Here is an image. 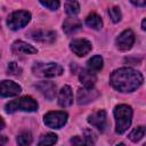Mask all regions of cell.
<instances>
[{
    "label": "cell",
    "instance_id": "1",
    "mask_svg": "<svg viewBox=\"0 0 146 146\" xmlns=\"http://www.w3.org/2000/svg\"><path fill=\"white\" fill-rule=\"evenodd\" d=\"M144 82L140 72L131 67H121L112 72L110 76L111 86L119 92H132Z\"/></svg>",
    "mask_w": 146,
    "mask_h": 146
},
{
    "label": "cell",
    "instance_id": "2",
    "mask_svg": "<svg viewBox=\"0 0 146 146\" xmlns=\"http://www.w3.org/2000/svg\"><path fill=\"white\" fill-rule=\"evenodd\" d=\"M114 117H115V131L119 135L124 133L132 121V108L129 105L121 104L114 108Z\"/></svg>",
    "mask_w": 146,
    "mask_h": 146
},
{
    "label": "cell",
    "instance_id": "3",
    "mask_svg": "<svg viewBox=\"0 0 146 146\" xmlns=\"http://www.w3.org/2000/svg\"><path fill=\"white\" fill-rule=\"evenodd\" d=\"M5 110L7 113H15L17 111L34 112L38 110V103L31 96H23L7 103L5 105Z\"/></svg>",
    "mask_w": 146,
    "mask_h": 146
},
{
    "label": "cell",
    "instance_id": "4",
    "mask_svg": "<svg viewBox=\"0 0 146 146\" xmlns=\"http://www.w3.org/2000/svg\"><path fill=\"white\" fill-rule=\"evenodd\" d=\"M34 75L41 78H55L63 73V67L57 63H35L32 67Z\"/></svg>",
    "mask_w": 146,
    "mask_h": 146
},
{
    "label": "cell",
    "instance_id": "5",
    "mask_svg": "<svg viewBox=\"0 0 146 146\" xmlns=\"http://www.w3.org/2000/svg\"><path fill=\"white\" fill-rule=\"evenodd\" d=\"M31 21V13L27 10H17L11 13L7 18V25L10 30H19L29 24Z\"/></svg>",
    "mask_w": 146,
    "mask_h": 146
},
{
    "label": "cell",
    "instance_id": "6",
    "mask_svg": "<svg viewBox=\"0 0 146 146\" xmlns=\"http://www.w3.org/2000/svg\"><path fill=\"white\" fill-rule=\"evenodd\" d=\"M67 117H68V115L64 111L48 112L43 116V122L47 127H49L51 129H60L67 122Z\"/></svg>",
    "mask_w": 146,
    "mask_h": 146
},
{
    "label": "cell",
    "instance_id": "7",
    "mask_svg": "<svg viewBox=\"0 0 146 146\" xmlns=\"http://www.w3.org/2000/svg\"><path fill=\"white\" fill-rule=\"evenodd\" d=\"M135 43V33L131 30H124L119 34V36L115 40L116 48L121 51H127L132 48Z\"/></svg>",
    "mask_w": 146,
    "mask_h": 146
},
{
    "label": "cell",
    "instance_id": "8",
    "mask_svg": "<svg viewBox=\"0 0 146 146\" xmlns=\"http://www.w3.org/2000/svg\"><path fill=\"white\" fill-rule=\"evenodd\" d=\"M70 49L72 50L73 54H75L79 57H83L86 55H88L91 49H92V44L89 40L87 39H75L73 41H71L70 43Z\"/></svg>",
    "mask_w": 146,
    "mask_h": 146
},
{
    "label": "cell",
    "instance_id": "9",
    "mask_svg": "<svg viewBox=\"0 0 146 146\" xmlns=\"http://www.w3.org/2000/svg\"><path fill=\"white\" fill-rule=\"evenodd\" d=\"M88 122L98 129L100 132H104L107 128V115L104 110H99L88 116Z\"/></svg>",
    "mask_w": 146,
    "mask_h": 146
},
{
    "label": "cell",
    "instance_id": "10",
    "mask_svg": "<svg viewBox=\"0 0 146 146\" xmlns=\"http://www.w3.org/2000/svg\"><path fill=\"white\" fill-rule=\"evenodd\" d=\"M99 97V91L95 88H80L76 94V100L79 105H86L94 102Z\"/></svg>",
    "mask_w": 146,
    "mask_h": 146
},
{
    "label": "cell",
    "instance_id": "11",
    "mask_svg": "<svg viewBox=\"0 0 146 146\" xmlns=\"http://www.w3.org/2000/svg\"><path fill=\"white\" fill-rule=\"evenodd\" d=\"M29 35L34 41L42 42V43H52L56 40V32H54V31L36 30V31L30 32Z\"/></svg>",
    "mask_w": 146,
    "mask_h": 146
},
{
    "label": "cell",
    "instance_id": "12",
    "mask_svg": "<svg viewBox=\"0 0 146 146\" xmlns=\"http://www.w3.org/2000/svg\"><path fill=\"white\" fill-rule=\"evenodd\" d=\"M22 92V87L14 81H1V97H14Z\"/></svg>",
    "mask_w": 146,
    "mask_h": 146
},
{
    "label": "cell",
    "instance_id": "13",
    "mask_svg": "<svg viewBox=\"0 0 146 146\" xmlns=\"http://www.w3.org/2000/svg\"><path fill=\"white\" fill-rule=\"evenodd\" d=\"M34 87L48 100H52L55 98V96H56V86L51 81H40Z\"/></svg>",
    "mask_w": 146,
    "mask_h": 146
},
{
    "label": "cell",
    "instance_id": "14",
    "mask_svg": "<svg viewBox=\"0 0 146 146\" xmlns=\"http://www.w3.org/2000/svg\"><path fill=\"white\" fill-rule=\"evenodd\" d=\"M58 104L62 107H68L73 104V91L70 86H64L58 92Z\"/></svg>",
    "mask_w": 146,
    "mask_h": 146
},
{
    "label": "cell",
    "instance_id": "15",
    "mask_svg": "<svg viewBox=\"0 0 146 146\" xmlns=\"http://www.w3.org/2000/svg\"><path fill=\"white\" fill-rule=\"evenodd\" d=\"M11 50L14 54H23V55H32V54H36V48H34L33 46L22 41V40H17L11 44Z\"/></svg>",
    "mask_w": 146,
    "mask_h": 146
},
{
    "label": "cell",
    "instance_id": "16",
    "mask_svg": "<svg viewBox=\"0 0 146 146\" xmlns=\"http://www.w3.org/2000/svg\"><path fill=\"white\" fill-rule=\"evenodd\" d=\"M72 146H94L95 145V137L91 131H86L84 137L80 136H74L70 140Z\"/></svg>",
    "mask_w": 146,
    "mask_h": 146
},
{
    "label": "cell",
    "instance_id": "17",
    "mask_svg": "<svg viewBox=\"0 0 146 146\" xmlns=\"http://www.w3.org/2000/svg\"><path fill=\"white\" fill-rule=\"evenodd\" d=\"M79 79L81 81V83L83 84L84 88H94L96 81H97V78H96V74L91 71H89L88 68H84L81 71L80 75H79Z\"/></svg>",
    "mask_w": 146,
    "mask_h": 146
},
{
    "label": "cell",
    "instance_id": "18",
    "mask_svg": "<svg viewBox=\"0 0 146 146\" xmlns=\"http://www.w3.org/2000/svg\"><path fill=\"white\" fill-rule=\"evenodd\" d=\"M81 25L82 24H81V22L78 18L71 16V17H67L64 21V23H63V30H64V32L66 34H72V33H75L76 31H79L81 29Z\"/></svg>",
    "mask_w": 146,
    "mask_h": 146
},
{
    "label": "cell",
    "instance_id": "19",
    "mask_svg": "<svg viewBox=\"0 0 146 146\" xmlns=\"http://www.w3.org/2000/svg\"><path fill=\"white\" fill-rule=\"evenodd\" d=\"M86 25L92 30H100L103 27V21L99 15L96 13H91L86 18Z\"/></svg>",
    "mask_w": 146,
    "mask_h": 146
},
{
    "label": "cell",
    "instance_id": "20",
    "mask_svg": "<svg viewBox=\"0 0 146 146\" xmlns=\"http://www.w3.org/2000/svg\"><path fill=\"white\" fill-rule=\"evenodd\" d=\"M103 64H104V60H103V57L100 55H95L92 56L88 63H87V68L91 72H98L103 68Z\"/></svg>",
    "mask_w": 146,
    "mask_h": 146
},
{
    "label": "cell",
    "instance_id": "21",
    "mask_svg": "<svg viewBox=\"0 0 146 146\" xmlns=\"http://www.w3.org/2000/svg\"><path fill=\"white\" fill-rule=\"evenodd\" d=\"M58 140V137L56 133L48 132L46 135H42L38 141V146H54Z\"/></svg>",
    "mask_w": 146,
    "mask_h": 146
},
{
    "label": "cell",
    "instance_id": "22",
    "mask_svg": "<svg viewBox=\"0 0 146 146\" xmlns=\"http://www.w3.org/2000/svg\"><path fill=\"white\" fill-rule=\"evenodd\" d=\"M16 140H17L18 146H31L33 141V137L30 131H23L17 136Z\"/></svg>",
    "mask_w": 146,
    "mask_h": 146
},
{
    "label": "cell",
    "instance_id": "23",
    "mask_svg": "<svg viewBox=\"0 0 146 146\" xmlns=\"http://www.w3.org/2000/svg\"><path fill=\"white\" fill-rule=\"evenodd\" d=\"M146 133V128L145 127H137V128H135L130 133H129V139L131 140V141H133V143H137V141H139L143 137H144V135Z\"/></svg>",
    "mask_w": 146,
    "mask_h": 146
},
{
    "label": "cell",
    "instance_id": "24",
    "mask_svg": "<svg viewBox=\"0 0 146 146\" xmlns=\"http://www.w3.org/2000/svg\"><path fill=\"white\" fill-rule=\"evenodd\" d=\"M64 8H65L66 13L71 16H75L80 11V5L76 1H66L64 3Z\"/></svg>",
    "mask_w": 146,
    "mask_h": 146
},
{
    "label": "cell",
    "instance_id": "25",
    "mask_svg": "<svg viewBox=\"0 0 146 146\" xmlns=\"http://www.w3.org/2000/svg\"><path fill=\"white\" fill-rule=\"evenodd\" d=\"M108 15H110V17H111L113 23H119L121 21V18H122L121 10H120V8L117 6H114V7L110 8L108 9Z\"/></svg>",
    "mask_w": 146,
    "mask_h": 146
},
{
    "label": "cell",
    "instance_id": "26",
    "mask_svg": "<svg viewBox=\"0 0 146 146\" xmlns=\"http://www.w3.org/2000/svg\"><path fill=\"white\" fill-rule=\"evenodd\" d=\"M22 72H23L22 67L16 62H10L8 64V74L14 75V76H19L22 74Z\"/></svg>",
    "mask_w": 146,
    "mask_h": 146
},
{
    "label": "cell",
    "instance_id": "27",
    "mask_svg": "<svg viewBox=\"0 0 146 146\" xmlns=\"http://www.w3.org/2000/svg\"><path fill=\"white\" fill-rule=\"evenodd\" d=\"M40 3H41L43 7L50 9V10H56V9H58L59 6H60L59 1H40Z\"/></svg>",
    "mask_w": 146,
    "mask_h": 146
},
{
    "label": "cell",
    "instance_id": "28",
    "mask_svg": "<svg viewBox=\"0 0 146 146\" xmlns=\"http://www.w3.org/2000/svg\"><path fill=\"white\" fill-rule=\"evenodd\" d=\"M133 6H137V7H145L146 6V0H143V1H136V0H131L130 1Z\"/></svg>",
    "mask_w": 146,
    "mask_h": 146
},
{
    "label": "cell",
    "instance_id": "29",
    "mask_svg": "<svg viewBox=\"0 0 146 146\" xmlns=\"http://www.w3.org/2000/svg\"><path fill=\"white\" fill-rule=\"evenodd\" d=\"M0 138H1V143H0V146H3V145L6 144V141H7V138H6V136H1Z\"/></svg>",
    "mask_w": 146,
    "mask_h": 146
},
{
    "label": "cell",
    "instance_id": "30",
    "mask_svg": "<svg viewBox=\"0 0 146 146\" xmlns=\"http://www.w3.org/2000/svg\"><path fill=\"white\" fill-rule=\"evenodd\" d=\"M141 29H143L144 31H146V18H144L143 22H141Z\"/></svg>",
    "mask_w": 146,
    "mask_h": 146
},
{
    "label": "cell",
    "instance_id": "31",
    "mask_svg": "<svg viewBox=\"0 0 146 146\" xmlns=\"http://www.w3.org/2000/svg\"><path fill=\"white\" fill-rule=\"evenodd\" d=\"M116 146H125V145H124V144H123V143H121V144H117V145H116Z\"/></svg>",
    "mask_w": 146,
    "mask_h": 146
},
{
    "label": "cell",
    "instance_id": "32",
    "mask_svg": "<svg viewBox=\"0 0 146 146\" xmlns=\"http://www.w3.org/2000/svg\"><path fill=\"white\" fill-rule=\"evenodd\" d=\"M144 146H146V144H144Z\"/></svg>",
    "mask_w": 146,
    "mask_h": 146
}]
</instances>
